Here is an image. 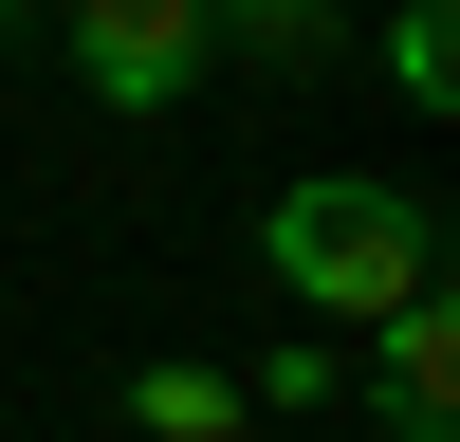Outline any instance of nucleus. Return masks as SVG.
Returning <instances> with one entry per match:
<instances>
[{
    "instance_id": "obj_1",
    "label": "nucleus",
    "mask_w": 460,
    "mask_h": 442,
    "mask_svg": "<svg viewBox=\"0 0 460 442\" xmlns=\"http://www.w3.org/2000/svg\"><path fill=\"white\" fill-rule=\"evenodd\" d=\"M258 277L295 295V314H405V295L442 277V221L405 203V184H350V166H314V184H277V221H258Z\"/></svg>"
},
{
    "instance_id": "obj_2",
    "label": "nucleus",
    "mask_w": 460,
    "mask_h": 442,
    "mask_svg": "<svg viewBox=\"0 0 460 442\" xmlns=\"http://www.w3.org/2000/svg\"><path fill=\"white\" fill-rule=\"evenodd\" d=\"M74 74H93L111 110H184L203 93V37H221V0H74Z\"/></svg>"
},
{
    "instance_id": "obj_3",
    "label": "nucleus",
    "mask_w": 460,
    "mask_h": 442,
    "mask_svg": "<svg viewBox=\"0 0 460 442\" xmlns=\"http://www.w3.org/2000/svg\"><path fill=\"white\" fill-rule=\"evenodd\" d=\"M368 424L387 442H460V314H442V277L405 314H368Z\"/></svg>"
},
{
    "instance_id": "obj_4",
    "label": "nucleus",
    "mask_w": 460,
    "mask_h": 442,
    "mask_svg": "<svg viewBox=\"0 0 460 442\" xmlns=\"http://www.w3.org/2000/svg\"><path fill=\"white\" fill-rule=\"evenodd\" d=\"M387 93L405 110H460V0H405L387 19Z\"/></svg>"
},
{
    "instance_id": "obj_5",
    "label": "nucleus",
    "mask_w": 460,
    "mask_h": 442,
    "mask_svg": "<svg viewBox=\"0 0 460 442\" xmlns=\"http://www.w3.org/2000/svg\"><path fill=\"white\" fill-rule=\"evenodd\" d=\"M129 424H147V442H240V387H221V368H147Z\"/></svg>"
}]
</instances>
